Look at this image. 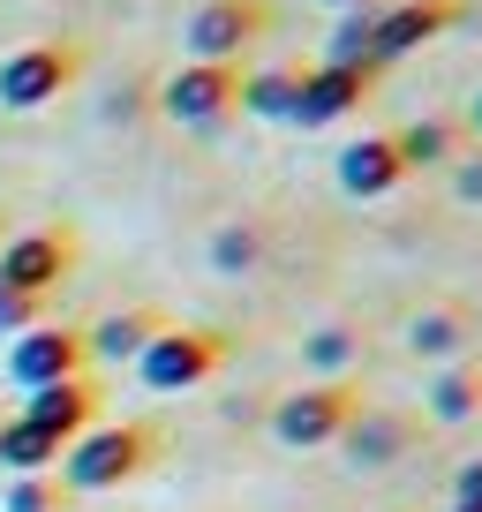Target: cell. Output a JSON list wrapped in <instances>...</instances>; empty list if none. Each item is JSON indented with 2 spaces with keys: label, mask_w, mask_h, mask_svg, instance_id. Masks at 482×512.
Masks as SVG:
<instances>
[{
  "label": "cell",
  "mask_w": 482,
  "mask_h": 512,
  "mask_svg": "<svg viewBox=\"0 0 482 512\" xmlns=\"http://www.w3.org/2000/svg\"><path fill=\"white\" fill-rule=\"evenodd\" d=\"M166 460V430L159 422H91L76 445L61 452V482L68 490H121V482L151 475Z\"/></svg>",
  "instance_id": "cell-1"
},
{
  "label": "cell",
  "mask_w": 482,
  "mask_h": 512,
  "mask_svg": "<svg viewBox=\"0 0 482 512\" xmlns=\"http://www.w3.org/2000/svg\"><path fill=\"white\" fill-rule=\"evenodd\" d=\"M226 354H234V332H219V324H166L129 369L151 392H196V384H211L226 369Z\"/></svg>",
  "instance_id": "cell-2"
},
{
  "label": "cell",
  "mask_w": 482,
  "mask_h": 512,
  "mask_svg": "<svg viewBox=\"0 0 482 512\" xmlns=\"http://www.w3.org/2000/svg\"><path fill=\"white\" fill-rule=\"evenodd\" d=\"M362 407H370L362 377H317V384H302V392H287V400L272 407V437H279V445H294V452L339 445V430H347Z\"/></svg>",
  "instance_id": "cell-3"
},
{
  "label": "cell",
  "mask_w": 482,
  "mask_h": 512,
  "mask_svg": "<svg viewBox=\"0 0 482 512\" xmlns=\"http://www.w3.org/2000/svg\"><path fill=\"white\" fill-rule=\"evenodd\" d=\"M83 68H91V46H83V38H38V46H16L8 61H0V106L38 113V106H53L61 91H76Z\"/></svg>",
  "instance_id": "cell-4"
},
{
  "label": "cell",
  "mask_w": 482,
  "mask_h": 512,
  "mask_svg": "<svg viewBox=\"0 0 482 512\" xmlns=\"http://www.w3.org/2000/svg\"><path fill=\"white\" fill-rule=\"evenodd\" d=\"M151 113H166L181 128H226L241 113V61H181L151 91Z\"/></svg>",
  "instance_id": "cell-5"
},
{
  "label": "cell",
  "mask_w": 482,
  "mask_h": 512,
  "mask_svg": "<svg viewBox=\"0 0 482 512\" xmlns=\"http://www.w3.org/2000/svg\"><path fill=\"white\" fill-rule=\"evenodd\" d=\"M272 31H279L272 0H204L181 31V46H189V61H249Z\"/></svg>",
  "instance_id": "cell-6"
},
{
  "label": "cell",
  "mask_w": 482,
  "mask_h": 512,
  "mask_svg": "<svg viewBox=\"0 0 482 512\" xmlns=\"http://www.w3.org/2000/svg\"><path fill=\"white\" fill-rule=\"evenodd\" d=\"M76 264H83L76 226H31V234L0 241V279L23 287V294H38V302H53V294L76 279Z\"/></svg>",
  "instance_id": "cell-7"
},
{
  "label": "cell",
  "mask_w": 482,
  "mask_h": 512,
  "mask_svg": "<svg viewBox=\"0 0 482 512\" xmlns=\"http://www.w3.org/2000/svg\"><path fill=\"white\" fill-rule=\"evenodd\" d=\"M377 98H385V68L377 61H309V83H302V98H294V121L332 128V121H347V113L377 106Z\"/></svg>",
  "instance_id": "cell-8"
},
{
  "label": "cell",
  "mask_w": 482,
  "mask_h": 512,
  "mask_svg": "<svg viewBox=\"0 0 482 512\" xmlns=\"http://www.w3.org/2000/svg\"><path fill=\"white\" fill-rule=\"evenodd\" d=\"M91 369V347H83V324H31V332L8 339V377L23 384V392H38V384H61V377H83Z\"/></svg>",
  "instance_id": "cell-9"
},
{
  "label": "cell",
  "mask_w": 482,
  "mask_h": 512,
  "mask_svg": "<svg viewBox=\"0 0 482 512\" xmlns=\"http://www.w3.org/2000/svg\"><path fill=\"white\" fill-rule=\"evenodd\" d=\"M467 23V0H392L377 8V68H392L400 53H422L430 38L460 31Z\"/></svg>",
  "instance_id": "cell-10"
},
{
  "label": "cell",
  "mask_w": 482,
  "mask_h": 512,
  "mask_svg": "<svg viewBox=\"0 0 482 512\" xmlns=\"http://www.w3.org/2000/svg\"><path fill=\"white\" fill-rule=\"evenodd\" d=\"M106 415V384L83 369V377H61V384H38V392H23V422H38V430H53L61 445H76L91 422Z\"/></svg>",
  "instance_id": "cell-11"
},
{
  "label": "cell",
  "mask_w": 482,
  "mask_h": 512,
  "mask_svg": "<svg viewBox=\"0 0 482 512\" xmlns=\"http://www.w3.org/2000/svg\"><path fill=\"white\" fill-rule=\"evenodd\" d=\"M339 445H347L354 467H392L400 452L422 445V415H400V407H362V415L339 430Z\"/></svg>",
  "instance_id": "cell-12"
},
{
  "label": "cell",
  "mask_w": 482,
  "mask_h": 512,
  "mask_svg": "<svg viewBox=\"0 0 482 512\" xmlns=\"http://www.w3.org/2000/svg\"><path fill=\"white\" fill-rule=\"evenodd\" d=\"M166 324L174 317H166L159 302H129V309H106L98 324H83V347H91V362H136Z\"/></svg>",
  "instance_id": "cell-13"
},
{
  "label": "cell",
  "mask_w": 482,
  "mask_h": 512,
  "mask_svg": "<svg viewBox=\"0 0 482 512\" xmlns=\"http://www.w3.org/2000/svg\"><path fill=\"white\" fill-rule=\"evenodd\" d=\"M400 181H407V166H400L392 128H377V136H354V144L339 151V189H347V196H392Z\"/></svg>",
  "instance_id": "cell-14"
},
{
  "label": "cell",
  "mask_w": 482,
  "mask_h": 512,
  "mask_svg": "<svg viewBox=\"0 0 482 512\" xmlns=\"http://www.w3.org/2000/svg\"><path fill=\"white\" fill-rule=\"evenodd\" d=\"M392 144H400V166H407V174H422V166H452L475 136H467L460 113H422V121L392 128Z\"/></svg>",
  "instance_id": "cell-15"
},
{
  "label": "cell",
  "mask_w": 482,
  "mask_h": 512,
  "mask_svg": "<svg viewBox=\"0 0 482 512\" xmlns=\"http://www.w3.org/2000/svg\"><path fill=\"white\" fill-rule=\"evenodd\" d=\"M407 347H415L422 362H460V354L475 347V309L467 302H430L407 324Z\"/></svg>",
  "instance_id": "cell-16"
},
{
  "label": "cell",
  "mask_w": 482,
  "mask_h": 512,
  "mask_svg": "<svg viewBox=\"0 0 482 512\" xmlns=\"http://www.w3.org/2000/svg\"><path fill=\"white\" fill-rule=\"evenodd\" d=\"M422 407H430V422H482V354H460L437 369Z\"/></svg>",
  "instance_id": "cell-17"
},
{
  "label": "cell",
  "mask_w": 482,
  "mask_h": 512,
  "mask_svg": "<svg viewBox=\"0 0 482 512\" xmlns=\"http://www.w3.org/2000/svg\"><path fill=\"white\" fill-rule=\"evenodd\" d=\"M309 83V61H279V68H241V113L257 121H294V98Z\"/></svg>",
  "instance_id": "cell-18"
},
{
  "label": "cell",
  "mask_w": 482,
  "mask_h": 512,
  "mask_svg": "<svg viewBox=\"0 0 482 512\" xmlns=\"http://www.w3.org/2000/svg\"><path fill=\"white\" fill-rule=\"evenodd\" d=\"M61 452L68 445L53 430H38V422H23V415H0V467H8V475H53Z\"/></svg>",
  "instance_id": "cell-19"
},
{
  "label": "cell",
  "mask_w": 482,
  "mask_h": 512,
  "mask_svg": "<svg viewBox=\"0 0 482 512\" xmlns=\"http://www.w3.org/2000/svg\"><path fill=\"white\" fill-rule=\"evenodd\" d=\"M264 249H272V226L264 219H234V226L211 234V264H219V272H257Z\"/></svg>",
  "instance_id": "cell-20"
},
{
  "label": "cell",
  "mask_w": 482,
  "mask_h": 512,
  "mask_svg": "<svg viewBox=\"0 0 482 512\" xmlns=\"http://www.w3.org/2000/svg\"><path fill=\"white\" fill-rule=\"evenodd\" d=\"M0 512H76V490L61 482V467L53 475H16L8 497H0Z\"/></svg>",
  "instance_id": "cell-21"
},
{
  "label": "cell",
  "mask_w": 482,
  "mask_h": 512,
  "mask_svg": "<svg viewBox=\"0 0 482 512\" xmlns=\"http://www.w3.org/2000/svg\"><path fill=\"white\" fill-rule=\"evenodd\" d=\"M324 61H377V8H347V16L332 23Z\"/></svg>",
  "instance_id": "cell-22"
},
{
  "label": "cell",
  "mask_w": 482,
  "mask_h": 512,
  "mask_svg": "<svg viewBox=\"0 0 482 512\" xmlns=\"http://www.w3.org/2000/svg\"><path fill=\"white\" fill-rule=\"evenodd\" d=\"M302 362H309V369H347V362H362V332H347V324H324V332H309Z\"/></svg>",
  "instance_id": "cell-23"
},
{
  "label": "cell",
  "mask_w": 482,
  "mask_h": 512,
  "mask_svg": "<svg viewBox=\"0 0 482 512\" xmlns=\"http://www.w3.org/2000/svg\"><path fill=\"white\" fill-rule=\"evenodd\" d=\"M46 309H53V302H38V294H23V287H8V279H0V332H8V339L31 332V324H46Z\"/></svg>",
  "instance_id": "cell-24"
},
{
  "label": "cell",
  "mask_w": 482,
  "mask_h": 512,
  "mask_svg": "<svg viewBox=\"0 0 482 512\" xmlns=\"http://www.w3.org/2000/svg\"><path fill=\"white\" fill-rule=\"evenodd\" d=\"M452 196H460V204H482V144H467L460 159H452Z\"/></svg>",
  "instance_id": "cell-25"
},
{
  "label": "cell",
  "mask_w": 482,
  "mask_h": 512,
  "mask_svg": "<svg viewBox=\"0 0 482 512\" xmlns=\"http://www.w3.org/2000/svg\"><path fill=\"white\" fill-rule=\"evenodd\" d=\"M452 505H482V452L460 460V475H452Z\"/></svg>",
  "instance_id": "cell-26"
},
{
  "label": "cell",
  "mask_w": 482,
  "mask_h": 512,
  "mask_svg": "<svg viewBox=\"0 0 482 512\" xmlns=\"http://www.w3.org/2000/svg\"><path fill=\"white\" fill-rule=\"evenodd\" d=\"M467 136L482 144V91H475V106H467Z\"/></svg>",
  "instance_id": "cell-27"
},
{
  "label": "cell",
  "mask_w": 482,
  "mask_h": 512,
  "mask_svg": "<svg viewBox=\"0 0 482 512\" xmlns=\"http://www.w3.org/2000/svg\"><path fill=\"white\" fill-rule=\"evenodd\" d=\"M324 8H339V16H347V8H392V0H324Z\"/></svg>",
  "instance_id": "cell-28"
},
{
  "label": "cell",
  "mask_w": 482,
  "mask_h": 512,
  "mask_svg": "<svg viewBox=\"0 0 482 512\" xmlns=\"http://www.w3.org/2000/svg\"><path fill=\"white\" fill-rule=\"evenodd\" d=\"M445 512H482V505H445Z\"/></svg>",
  "instance_id": "cell-29"
}]
</instances>
